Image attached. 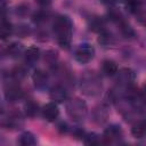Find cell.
Listing matches in <instances>:
<instances>
[{
    "mask_svg": "<svg viewBox=\"0 0 146 146\" xmlns=\"http://www.w3.org/2000/svg\"><path fill=\"white\" fill-rule=\"evenodd\" d=\"M54 33L58 44L63 48H68L72 40V22L65 16H58L54 23Z\"/></svg>",
    "mask_w": 146,
    "mask_h": 146,
    "instance_id": "6da1fadb",
    "label": "cell"
},
{
    "mask_svg": "<svg viewBox=\"0 0 146 146\" xmlns=\"http://www.w3.org/2000/svg\"><path fill=\"white\" fill-rule=\"evenodd\" d=\"M66 112L71 119H73L74 121H80L87 115L88 107L82 99L75 97L66 102Z\"/></svg>",
    "mask_w": 146,
    "mask_h": 146,
    "instance_id": "7a4b0ae2",
    "label": "cell"
},
{
    "mask_svg": "<svg viewBox=\"0 0 146 146\" xmlns=\"http://www.w3.org/2000/svg\"><path fill=\"white\" fill-rule=\"evenodd\" d=\"M22 117L16 112H0V127L6 129H14L22 124Z\"/></svg>",
    "mask_w": 146,
    "mask_h": 146,
    "instance_id": "3957f363",
    "label": "cell"
},
{
    "mask_svg": "<svg viewBox=\"0 0 146 146\" xmlns=\"http://www.w3.org/2000/svg\"><path fill=\"white\" fill-rule=\"evenodd\" d=\"M95 56V48L89 43L80 44L75 50V59L80 64L89 63Z\"/></svg>",
    "mask_w": 146,
    "mask_h": 146,
    "instance_id": "277c9868",
    "label": "cell"
},
{
    "mask_svg": "<svg viewBox=\"0 0 146 146\" xmlns=\"http://www.w3.org/2000/svg\"><path fill=\"white\" fill-rule=\"evenodd\" d=\"M122 138V130L119 125H110L105 129L103 135V140L106 144H114L117 143Z\"/></svg>",
    "mask_w": 146,
    "mask_h": 146,
    "instance_id": "5b68a950",
    "label": "cell"
},
{
    "mask_svg": "<svg viewBox=\"0 0 146 146\" xmlns=\"http://www.w3.org/2000/svg\"><path fill=\"white\" fill-rule=\"evenodd\" d=\"M115 75H116V81L123 86H130L135 80V72L127 67L117 70Z\"/></svg>",
    "mask_w": 146,
    "mask_h": 146,
    "instance_id": "8992f818",
    "label": "cell"
},
{
    "mask_svg": "<svg viewBox=\"0 0 146 146\" xmlns=\"http://www.w3.org/2000/svg\"><path fill=\"white\" fill-rule=\"evenodd\" d=\"M42 115H43V117H44L47 121H49V122L55 121V120L58 117V115H59V110H58L56 103L51 102V103L46 104V105L43 106V108H42Z\"/></svg>",
    "mask_w": 146,
    "mask_h": 146,
    "instance_id": "52a82bcc",
    "label": "cell"
},
{
    "mask_svg": "<svg viewBox=\"0 0 146 146\" xmlns=\"http://www.w3.org/2000/svg\"><path fill=\"white\" fill-rule=\"evenodd\" d=\"M5 97H6V99L8 102H13V103L14 102H18L23 97V91L17 84L11 83L6 88Z\"/></svg>",
    "mask_w": 146,
    "mask_h": 146,
    "instance_id": "ba28073f",
    "label": "cell"
},
{
    "mask_svg": "<svg viewBox=\"0 0 146 146\" xmlns=\"http://www.w3.org/2000/svg\"><path fill=\"white\" fill-rule=\"evenodd\" d=\"M49 97L54 103H63L67 99V91L62 86H55L50 89Z\"/></svg>",
    "mask_w": 146,
    "mask_h": 146,
    "instance_id": "9c48e42d",
    "label": "cell"
},
{
    "mask_svg": "<svg viewBox=\"0 0 146 146\" xmlns=\"http://www.w3.org/2000/svg\"><path fill=\"white\" fill-rule=\"evenodd\" d=\"M32 80L34 82V86L39 89H42L47 86L49 76L47 74V72H44L43 70H35L33 75H32Z\"/></svg>",
    "mask_w": 146,
    "mask_h": 146,
    "instance_id": "30bf717a",
    "label": "cell"
},
{
    "mask_svg": "<svg viewBox=\"0 0 146 146\" xmlns=\"http://www.w3.org/2000/svg\"><path fill=\"white\" fill-rule=\"evenodd\" d=\"M81 89L83 90L84 94H87L89 96H94L100 91L102 84L97 80H88V81L83 82V84H81Z\"/></svg>",
    "mask_w": 146,
    "mask_h": 146,
    "instance_id": "8fae6325",
    "label": "cell"
},
{
    "mask_svg": "<svg viewBox=\"0 0 146 146\" xmlns=\"http://www.w3.org/2000/svg\"><path fill=\"white\" fill-rule=\"evenodd\" d=\"M24 56H25V60L27 64L30 65H33L35 64L39 58H40V49L35 46H32V47H29L25 52H24Z\"/></svg>",
    "mask_w": 146,
    "mask_h": 146,
    "instance_id": "7c38bea8",
    "label": "cell"
},
{
    "mask_svg": "<svg viewBox=\"0 0 146 146\" xmlns=\"http://www.w3.org/2000/svg\"><path fill=\"white\" fill-rule=\"evenodd\" d=\"M108 117V112L104 106H99L96 107L95 111L92 112V121L97 124H102L104 123Z\"/></svg>",
    "mask_w": 146,
    "mask_h": 146,
    "instance_id": "4fadbf2b",
    "label": "cell"
},
{
    "mask_svg": "<svg viewBox=\"0 0 146 146\" xmlns=\"http://www.w3.org/2000/svg\"><path fill=\"white\" fill-rule=\"evenodd\" d=\"M102 70L104 72L105 75H108V76H113L116 74L117 72V65L115 62L111 60V59H106L103 62V65H102Z\"/></svg>",
    "mask_w": 146,
    "mask_h": 146,
    "instance_id": "5bb4252c",
    "label": "cell"
},
{
    "mask_svg": "<svg viewBox=\"0 0 146 146\" xmlns=\"http://www.w3.org/2000/svg\"><path fill=\"white\" fill-rule=\"evenodd\" d=\"M13 31H14V27L11 23H9L6 19H2L0 23V39L1 40L8 39L13 34Z\"/></svg>",
    "mask_w": 146,
    "mask_h": 146,
    "instance_id": "9a60e30c",
    "label": "cell"
},
{
    "mask_svg": "<svg viewBox=\"0 0 146 146\" xmlns=\"http://www.w3.org/2000/svg\"><path fill=\"white\" fill-rule=\"evenodd\" d=\"M145 131H146V128H145V122L144 121H138L131 128V135L135 138H138V139H140L145 136Z\"/></svg>",
    "mask_w": 146,
    "mask_h": 146,
    "instance_id": "2e32d148",
    "label": "cell"
},
{
    "mask_svg": "<svg viewBox=\"0 0 146 146\" xmlns=\"http://www.w3.org/2000/svg\"><path fill=\"white\" fill-rule=\"evenodd\" d=\"M35 143H36L35 137H34V135H33L32 132H30V131L23 132V133L21 135V137H19V144L23 145V146H32V145H34Z\"/></svg>",
    "mask_w": 146,
    "mask_h": 146,
    "instance_id": "e0dca14e",
    "label": "cell"
},
{
    "mask_svg": "<svg viewBox=\"0 0 146 146\" xmlns=\"http://www.w3.org/2000/svg\"><path fill=\"white\" fill-rule=\"evenodd\" d=\"M39 112V105L34 100H30L25 104V114L29 117H34L38 115Z\"/></svg>",
    "mask_w": 146,
    "mask_h": 146,
    "instance_id": "ac0fdd59",
    "label": "cell"
},
{
    "mask_svg": "<svg viewBox=\"0 0 146 146\" xmlns=\"http://www.w3.org/2000/svg\"><path fill=\"white\" fill-rule=\"evenodd\" d=\"M23 51H24L23 46L18 42H14L8 47V54L11 57H19L23 54Z\"/></svg>",
    "mask_w": 146,
    "mask_h": 146,
    "instance_id": "d6986e66",
    "label": "cell"
},
{
    "mask_svg": "<svg viewBox=\"0 0 146 146\" xmlns=\"http://www.w3.org/2000/svg\"><path fill=\"white\" fill-rule=\"evenodd\" d=\"M83 141L87 145H98L100 143V138L95 132H89L83 136Z\"/></svg>",
    "mask_w": 146,
    "mask_h": 146,
    "instance_id": "ffe728a7",
    "label": "cell"
},
{
    "mask_svg": "<svg viewBox=\"0 0 146 146\" xmlns=\"http://www.w3.org/2000/svg\"><path fill=\"white\" fill-rule=\"evenodd\" d=\"M58 59V52L56 50H48L44 54V62L48 65H55Z\"/></svg>",
    "mask_w": 146,
    "mask_h": 146,
    "instance_id": "44dd1931",
    "label": "cell"
},
{
    "mask_svg": "<svg viewBox=\"0 0 146 146\" xmlns=\"http://www.w3.org/2000/svg\"><path fill=\"white\" fill-rule=\"evenodd\" d=\"M47 18H48V13H47L46 10H39V11H36V13L33 15V21H34V23H36V24H40V23L46 22Z\"/></svg>",
    "mask_w": 146,
    "mask_h": 146,
    "instance_id": "7402d4cb",
    "label": "cell"
},
{
    "mask_svg": "<svg viewBox=\"0 0 146 146\" xmlns=\"http://www.w3.org/2000/svg\"><path fill=\"white\" fill-rule=\"evenodd\" d=\"M90 29L95 32H103V29H104V23L102 19L99 18H96L91 22V25H90Z\"/></svg>",
    "mask_w": 146,
    "mask_h": 146,
    "instance_id": "603a6c76",
    "label": "cell"
},
{
    "mask_svg": "<svg viewBox=\"0 0 146 146\" xmlns=\"http://www.w3.org/2000/svg\"><path fill=\"white\" fill-rule=\"evenodd\" d=\"M17 34H18L19 36H22V38L27 36V35L30 34V29H29V26H25V25L19 26V27L17 29Z\"/></svg>",
    "mask_w": 146,
    "mask_h": 146,
    "instance_id": "cb8c5ba5",
    "label": "cell"
},
{
    "mask_svg": "<svg viewBox=\"0 0 146 146\" xmlns=\"http://www.w3.org/2000/svg\"><path fill=\"white\" fill-rule=\"evenodd\" d=\"M13 75L17 79V80H21L25 76V71L23 70V67H16L14 71H13Z\"/></svg>",
    "mask_w": 146,
    "mask_h": 146,
    "instance_id": "d4e9b609",
    "label": "cell"
},
{
    "mask_svg": "<svg viewBox=\"0 0 146 146\" xmlns=\"http://www.w3.org/2000/svg\"><path fill=\"white\" fill-rule=\"evenodd\" d=\"M35 1L41 6H48L51 3V0H35Z\"/></svg>",
    "mask_w": 146,
    "mask_h": 146,
    "instance_id": "484cf974",
    "label": "cell"
},
{
    "mask_svg": "<svg viewBox=\"0 0 146 146\" xmlns=\"http://www.w3.org/2000/svg\"><path fill=\"white\" fill-rule=\"evenodd\" d=\"M103 3H105V5H108V6H111V5H113V3H115L117 0H100Z\"/></svg>",
    "mask_w": 146,
    "mask_h": 146,
    "instance_id": "4316f807",
    "label": "cell"
},
{
    "mask_svg": "<svg viewBox=\"0 0 146 146\" xmlns=\"http://www.w3.org/2000/svg\"><path fill=\"white\" fill-rule=\"evenodd\" d=\"M123 1H125V2H129V1H130V0H123Z\"/></svg>",
    "mask_w": 146,
    "mask_h": 146,
    "instance_id": "83f0119b",
    "label": "cell"
}]
</instances>
